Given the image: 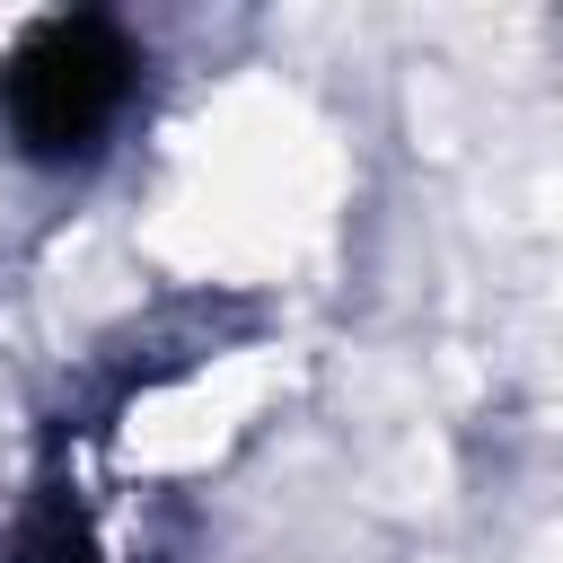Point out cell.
<instances>
[{
	"mask_svg": "<svg viewBox=\"0 0 563 563\" xmlns=\"http://www.w3.org/2000/svg\"><path fill=\"white\" fill-rule=\"evenodd\" d=\"M123 97V53L97 35V26H62L26 53V79H18V123L44 141V150H79Z\"/></svg>",
	"mask_w": 563,
	"mask_h": 563,
	"instance_id": "cell-1",
	"label": "cell"
}]
</instances>
